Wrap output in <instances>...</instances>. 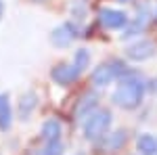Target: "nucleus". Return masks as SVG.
Wrapping results in <instances>:
<instances>
[{
  "mask_svg": "<svg viewBox=\"0 0 157 155\" xmlns=\"http://www.w3.org/2000/svg\"><path fill=\"white\" fill-rule=\"evenodd\" d=\"M145 96V84L143 78H138L136 73H124L120 78V86L113 92V103L121 109H136L143 103Z\"/></svg>",
  "mask_w": 157,
  "mask_h": 155,
  "instance_id": "obj_1",
  "label": "nucleus"
},
{
  "mask_svg": "<svg viewBox=\"0 0 157 155\" xmlns=\"http://www.w3.org/2000/svg\"><path fill=\"white\" fill-rule=\"evenodd\" d=\"M111 128V113L107 109H94L88 118H84V136L88 141L103 138Z\"/></svg>",
  "mask_w": 157,
  "mask_h": 155,
  "instance_id": "obj_2",
  "label": "nucleus"
},
{
  "mask_svg": "<svg viewBox=\"0 0 157 155\" xmlns=\"http://www.w3.org/2000/svg\"><path fill=\"white\" fill-rule=\"evenodd\" d=\"M124 73H126L124 63L113 59V61H107V63H101L97 69L92 72L90 78H92V84L97 88H103V86H109V84H113L115 80H120Z\"/></svg>",
  "mask_w": 157,
  "mask_h": 155,
  "instance_id": "obj_3",
  "label": "nucleus"
},
{
  "mask_svg": "<svg viewBox=\"0 0 157 155\" xmlns=\"http://www.w3.org/2000/svg\"><path fill=\"white\" fill-rule=\"evenodd\" d=\"M155 42H151V40H138V42H134V44H130V46L126 48V57L132 61H147L151 59L153 55H155Z\"/></svg>",
  "mask_w": 157,
  "mask_h": 155,
  "instance_id": "obj_4",
  "label": "nucleus"
},
{
  "mask_svg": "<svg viewBox=\"0 0 157 155\" xmlns=\"http://www.w3.org/2000/svg\"><path fill=\"white\" fill-rule=\"evenodd\" d=\"M98 21L107 29H121L128 25V15L117 9H103L98 13Z\"/></svg>",
  "mask_w": 157,
  "mask_h": 155,
  "instance_id": "obj_5",
  "label": "nucleus"
},
{
  "mask_svg": "<svg viewBox=\"0 0 157 155\" xmlns=\"http://www.w3.org/2000/svg\"><path fill=\"white\" fill-rule=\"evenodd\" d=\"M82 76V72L73 65V63H63V65H57L52 72H50V78L55 80L57 84H61V86H69V84H73L78 78Z\"/></svg>",
  "mask_w": 157,
  "mask_h": 155,
  "instance_id": "obj_6",
  "label": "nucleus"
},
{
  "mask_svg": "<svg viewBox=\"0 0 157 155\" xmlns=\"http://www.w3.org/2000/svg\"><path fill=\"white\" fill-rule=\"evenodd\" d=\"M61 132H63V126L57 118H50L42 124V130H40V136L44 138V143H59L61 141Z\"/></svg>",
  "mask_w": 157,
  "mask_h": 155,
  "instance_id": "obj_7",
  "label": "nucleus"
},
{
  "mask_svg": "<svg viewBox=\"0 0 157 155\" xmlns=\"http://www.w3.org/2000/svg\"><path fill=\"white\" fill-rule=\"evenodd\" d=\"M78 36L75 34V29H73L69 23H63V25H59L55 32H52V36H50V42L55 44V46H69V42H71L73 38Z\"/></svg>",
  "mask_w": 157,
  "mask_h": 155,
  "instance_id": "obj_8",
  "label": "nucleus"
},
{
  "mask_svg": "<svg viewBox=\"0 0 157 155\" xmlns=\"http://www.w3.org/2000/svg\"><path fill=\"white\" fill-rule=\"evenodd\" d=\"M107 138L101 143V151L105 153H113V151H120L124 143H126V132L117 130V132H111V134H105Z\"/></svg>",
  "mask_w": 157,
  "mask_h": 155,
  "instance_id": "obj_9",
  "label": "nucleus"
},
{
  "mask_svg": "<svg viewBox=\"0 0 157 155\" xmlns=\"http://www.w3.org/2000/svg\"><path fill=\"white\" fill-rule=\"evenodd\" d=\"M97 109V95H92V92H88V95H84L80 101H78V107H75V115L80 119L88 118L92 111Z\"/></svg>",
  "mask_w": 157,
  "mask_h": 155,
  "instance_id": "obj_10",
  "label": "nucleus"
},
{
  "mask_svg": "<svg viewBox=\"0 0 157 155\" xmlns=\"http://www.w3.org/2000/svg\"><path fill=\"white\" fill-rule=\"evenodd\" d=\"M136 149L140 151V155H157V136L140 134L136 141Z\"/></svg>",
  "mask_w": 157,
  "mask_h": 155,
  "instance_id": "obj_11",
  "label": "nucleus"
},
{
  "mask_svg": "<svg viewBox=\"0 0 157 155\" xmlns=\"http://www.w3.org/2000/svg\"><path fill=\"white\" fill-rule=\"evenodd\" d=\"M36 105H38L36 92H25V95H21V99H19V115L23 119H27L32 115V111L36 109Z\"/></svg>",
  "mask_w": 157,
  "mask_h": 155,
  "instance_id": "obj_12",
  "label": "nucleus"
},
{
  "mask_svg": "<svg viewBox=\"0 0 157 155\" xmlns=\"http://www.w3.org/2000/svg\"><path fill=\"white\" fill-rule=\"evenodd\" d=\"M13 124L11 105H9V95H0V130L6 132Z\"/></svg>",
  "mask_w": 157,
  "mask_h": 155,
  "instance_id": "obj_13",
  "label": "nucleus"
},
{
  "mask_svg": "<svg viewBox=\"0 0 157 155\" xmlns=\"http://www.w3.org/2000/svg\"><path fill=\"white\" fill-rule=\"evenodd\" d=\"M128 23H130V21H128ZM145 25H147V17L138 13V19H136V21H132V23L124 29L121 38H132V36H136V34H140V32L145 29Z\"/></svg>",
  "mask_w": 157,
  "mask_h": 155,
  "instance_id": "obj_14",
  "label": "nucleus"
},
{
  "mask_svg": "<svg viewBox=\"0 0 157 155\" xmlns=\"http://www.w3.org/2000/svg\"><path fill=\"white\" fill-rule=\"evenodd\" d=\"M73 65L80 69V72L84 73L86 72V67L90 65V52L86 50V48H80V50H75V55H73V61H71Z\"/></svg>",
  "mask_w": 157,
  "mask_h": 155,
  "instance_id": "obj_15",
  "label": "nucleus"
},
{
  "mask_svg": "<svg viewBox=\"0 0 157 155\" xmlns=\"http://www.w3.org/2000/svg\"><path fill=\"white\" fill-rule=\"evenodd\" d=\"M32 155H63V145L59 143H46L44 147H40V149H36Z\"/></svg>",
  "mask_w": 157,
  "mask_h": 155,
  "instance_id": "obj_16",
  "label": "nucleus"
},
{
  "mask_svg": "<svg viewBox=\"0 0 157 155\" xmlns=\"http://www.w3.org/2000/svg\"><path fill=\"white\" fill-rule=\"evenodd\" d=\"M2 11H4V4H2V0H0V17H2Z\"/></svg>",
  "mask_w": 157,
  "mask_h": 155,
  "instance_id": "obj_17",
  "label": "nucleus"
},
{
  "mask_svg": "<svg viewBox=\"0 0 157 155\" xmlns=\"http://www.w3.org/2000/svg\"><path fill=\"white\" fill-rule=\"evenodd\" d=\"M115 2H130V0H115Z\"/></svg>",
  "mask_w": 157,
  "mask_h": 155,
  "instance_id": "obj_18",
  "label": "nucleus"
},
{
  "mask_svg": "<svg viewBox=\"0 0 157 155\" xmlns=\"http://www.w3.org/2000/svg\"><path fill=\"white\" fill-rule=\"evenodd\" d=\"M78 155H84V153H78Z\"/></svg>",
  "mask_w": 157,
  "mask_h": 155,
  "instance_id": "obj_19",
  "label": "nucleus"
},
{
  "mask_svg": "<svg viewBox=\"0 0 157 155\" xmlns=\"http://www.w3.org/2000/svg\"><path fill=\"white\" fill-rule=\"evenodd\" d=\"M155 15H157V11H155Z\"/></svg>",
  "mask_w": 157,
  "mask_h": 155,
  "instance_id": "obj_20",
  "label": "nucleus"
}]
</instances>
